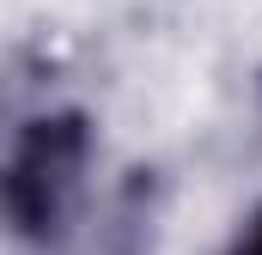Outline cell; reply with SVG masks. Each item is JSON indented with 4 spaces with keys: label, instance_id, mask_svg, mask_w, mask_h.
<instances>
[{
    "label": "cell",
    "instance_id": "obj_2",
    "mask_svg": "<svg viewBox=\"0 0 262 255\" xmlns=\"http://www.w3.org/2000/svg\"><path fill=\"white\" fill-rule=\"evenodd\" d=\"M232 255H262V213L250 219V231L238 237V249H232Z\"/></svg>",
    "mask_w": 262,
    "mask_h": 255
},
{
    "label": "cell",
    "instance_id": "obj_1",
    "mask_svg": "<svg viewBox=\"0 0 262 255\" xmlns=\"http://www.w3.org/2000/svg\"><path fill=\"white\" fill-rule=\"evenodd\" d=\"M79 170H85V128H79V116H43V122H31L25 140L12 146L6 170H0V213L25 237H49L67 219Z\"/></svg>",
    "mask_w": 262,
    "mask_h": 255
}]
</instances>
